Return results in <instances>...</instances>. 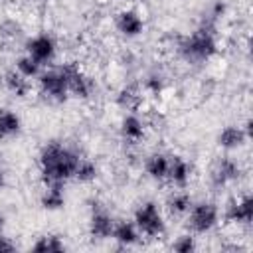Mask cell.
Here are the masks:
<instances>
[{"instance_id": "3", "label": "cell", "mask_w": 253, "mask_h": 253, "mask_svg": "<svg viewBox=\"0 0 253 253\" xmlns=\"http://www.w3.org/2000/svg\"><path fill=\"white\" fill-rule=\"evenodd\" d=\"M219 210L213 202H198L188 210V227L192 233H208L217 225Z\"/></svg>"}, {"instance_id": "22", "label": "cell", "mask_w": 253, "mask_h": 253, "mask_svg": "<svg viewBox=\"0 0 253 253\" xmlns=\"http://www.w3.org/2000/svg\"><path fill=\"white\" fill-rule=\"evenodd\" d=\"M32 251H38V253H59V251H65V243L59 235H42L34 245H32Z\"/></svg>"}, {"instance_id": "23", "label": "cell", "mask_w": 253, "mask_h": 253, "mask_svg": "<svg viewBox=\"0 0 253 253\" xmlns=\"http://www.w3.org/2000/svg\"><path fill=\"white\" fill-rule=\"evenodd\" d=\"M97 174H99V168H97V164H95L93 160H89V158H79L73 178H75L77 182H81V184H89V182H93V180L97 178Z\"/></svg>"}, {"instance_id": "13", "label": "cell", "mask_w": 253, "mask_h": 253, "mask_svg": "<svg viewBox=\"0 0 253 253\" xmlns=\"http://www.w3.org/2000/svg\"><path fill=\"white\" fill-rule=\"evenodd\" d=\"M190 172H192V168H190V164H188L186 158H182V156H170V166H168L166 180H170L178 188H184L188 184V180H190Z\"/></svg>"}, {"instance_id": "4", "label": "cell", "mask_w": 253, "mask_h": 253, "mask_svg": "<svg viewBox=\"0 0 253 253\" xmlns=\"http://www.w3.org/2000/svg\"><path fill=\"white\" fill-rule=\"evenodd\" d=\"M134 225L140 231V235L146 237H158L164 233L166 225H164V217L158 210V206L154 202H146L142 204L136 211H134Z\"/></svg>"}, {"instance_id": "7", "label": "cell", "mask_w": 253, "mask_h": 253, "mask_svg": "<svg viewBox=\"0 0 253 253\" xmlns=\"http://www.w3.org/2000/svg\"><path fill=\"white\" fill-rule=\"evenodd\" d=\"M26 53L34 57L40 65L49 63L55 57V40L49 34H38L26 42Z\"/></svg>"}, {"instance_id": "1", "label": "cell", "mask_w": 253, "mask_h": 253, "mask_svg": "<svg viewBox=\"0 0 253 253\" xmlns=\"http://www.w3.org/2000/svg\"><path fill=\"white\" fill-rule=\"evenodd\" d=\"M79 158L81 156L63 142L51 140L43 144L40 150V174L43 186L65 184L69 178H73Z\"/></svg>"}, {"instance_id": "12", "label": "cell", "mask_w": 253, "mask_h": 253, "mask_svg": "<svg viewBox=\"0 0 253 253\" xmlns=\"http://www.w3.org/2000/svg\"><path fill=\"white\" fill-rule=\"evenodd\" d=\"M251 138V134L243 128V126H235V125H229V126H223L217 134V144L225 150H235V148H241L247 140Z\"/></svg>"}, {"instance_id": "10", "label": "cell", "mask_w": 253, "mask_h": 253, "mask_svg": "<svg viewBox=\"0 0 253 253\" xmlns=\"http://www.w3.org/2000/svg\"><path fill=\"white\" fill-rule=\"evenodd\" d=\"M117 30L126 38H136L144 32V20L136 10H123L117 14Z\"/></svg>"}, {"instance_id": "24", "label": "cell", "mask_w": 253, "mask_h": 253, "mask_svg": "<svg viewBox=\"0 0 253 253\" xmlns=\"http://www.w3.org/2000/svg\"><path fill=\"white\" fill-rule=\"evenodd\" d=\"M14 69H16L20 75L28 77V79H34V77H38V75L42 73V65H40L34 57H30L28 53L16 59V67H14Z\"/></svg>"}, {"instance_id": "26", "label": "cell", "mask_w": 253, "mask_h": 253, "mask_svg": "<svg viewBox=\"0 0 253 253\" xmlns=\"http://www.w3.org/2000/svg\"><path fill=\"white\" fill-rule=\"evenodd\" d=\"M144 89L150 91V93H154V95H158L164 89V79L160 75H148L146 81H144Z\"/></svg>"}, {"instance_id": "15", "label": "cell", "mask_w": 253, "mask_h": 253, "mask_svg": "<svg viewBox=\"0 0 253 253\" xmlns=\"http://www.w3.org/2000/svg\"><path fill=\"white\" fill-rule=\"evenodd\" d=\"M40 204L47 211H57L65 206V194H63V184H51L45 186L40 198Z\"/></svg>"}, {"instance_id": "27", "label": "cell", "mask_w": 253, "mask_h": 253, "mask_svg": "<svg viewBox=\"0 0 253 253\" xmlns=\"http://www.w3.org/2000/svg\"><path fill=\"white\" fill-rule=\"evenodd\" d=\"M10 251H16V243L10 237L2 235V231H0V253H10Z\"/></svg>"}, {"instance_id": "19", "label": "cell", "mask_w": 253, "mask_h": 253, "mask_svg": "<svg viewBox=\"0 0 253 253\" xmlns=\"http://www.w3.org/2000/svg\"><path fill=\"white\" fill-rule=\"evenodd\" d=\"M22 130V119L12 109L2 107L0 109V138H12L20 134Z\"/></svg>"}, {"instance_id": "14", "label": "cell", "mask_w": 253, "mask_h": 253, "mask_svg": "<svg viewBox=\"0 0 253 253\" xmlns=\"http://www.w3.org/2000/svg\"><path fill=\"white\" fill-rule=\"evenodd\" d=\"M168 166H170V156H166L164 152H154L146 158L144 162V168H146V174L156 180V182H162L166 180L168 176Z\"/></svg>"}, {"instance_id": "16", "label": "cell", "mask_w": 253, "mask_h": 253, "mask_svg": "<svg viewBox=\"0 0 253 253\" xmlns=\"http://www.w3.org/2000/svg\"><path fill=\"white\" fill-rule=\"evenodd\" d=\"M121 134L128 142H138L144 136V123L140 121V117L134 113L125 115L121 121Z\"/></svg>"}, {"instance_id": "6", "label": "cell", "mask_w": 253, "mask_h": 253, "mask_svg": "<svg viewBox=\"0 0 253 253\" xmlns=\"http://www.w3.org/2000/svg\"><path fill=\"white\" fill-rule=\"evenodd\" d=\"M67 71V91L77 99H87L93 93V79L77 65V63H63Z\"/></svg>"}, {"instance_id": "2", "label": "cell", "mask_w": 253, "mask_h": 253, "mask_svg": "<svg viewBox=\"0 0 253 253\" xmlns=\"http://www.w3.org/2000/svg\"><path fill=\"white\" fill-rule=\"evenodd\" d=\"M180 51L188 61H208L217 51V42H215L213 32L210 28L196 30L182 42Z\"/></svg>"}, {"instance_id": "29", "label": "cell", "mask_w": 253, "mask_h": 253, "mask_svg": "<svg viewBox=\"0 0 253 253\" xmlns=\"http://www.w3.org/2000/svg\"><path fill=\"white\" fill-rule=\"evenodd\" d=\"M38 2H47V0H38Z\"/></svg>"}, {"instance_id": "5", "label": "cell", "mask_w": 253, "mask_h": 253, "mask_svg": "<svg viewBox=\"0 0 253 253\" xmlns=\"http://www.w3.org/2000/svg\"><path fill=\"white\" fill-rule=\"evenodd\" d=\"M38 81H40V89L43 95L55 99V101H63L67 97V71L63 65L55 67V69H47V71H42L38 75Z\"/></svg>"}, {"instance_id": "21", "label": "cell", "mask_w": 253, "mask_h": 253, "mask_svg": "<svg viewBox=\"0 0 253 253\" xmlns=\"http://www.w3.org/2000/svg\"><path fill=\"white\" fill-rule=\"evenodd\" d=\"M190 208H192V198L188 192H174L166 202V210L170 215H184L188 213Z\"/></svg>"}, {"instance_id": "28", "label": "cell", "mask_w": 253, "mask_h": 253, "mask_svg": "<svg viewBox=\"0 0 253 253\" xmlns=\"http://www.w3.org/2000/svg\"><path fill=\"white\" fill-rule=\"evenodd\" d=\"M2 227H4V215L0 213V231H2Z\"/></svg>"}, {"instance_id": "20", "label": "cell", "mask_w": 253, "mask_h": 253, "mask_svg": "<svg viewBox=\"0 0 253 253\" xmlns=\"http://www.w3.org/2000/svg\"><path fill=\"white\" fill-rule=\"evenodd\" d=\"M4 85H6V89H8L12 95H16V97H20V99H24V97L30 93V79L24 77V75H20L16 69L6 71V75H4Z\"/></svg>"}, {"instance_id": "25", "label": "cell", "mask_w": 253, "mask_h": 253, "mask_svg": "<svg viewBox=\"0 0 253 253\" xmlns=\"http://www.w3.org/2000/svg\"><path fill=\"white\" fill-rule=\"evenodd\" d=\"M172 249L178 253H192L196 249V239L194 235H182L172 243Z\"/></svg>"}, {"instance_id": "17", "label": "cell", "mask_w": 253, "mask_h": 253, "mask_svg": "<svg viewBox=\"0 0 253 253\" xmlns=\"http://www.w3.org/2000/svg\"><path fill=\"white\" fill-rule=\"evenodd\" d=\"M117 103L119 107H123L125 111H136L142 103V89L138 83H130V85H125L119 95H117Z\"/></svg>"}, {"instance_id": "18", "label": "cell", "mask_w": 253, "mask_h": 253, "mask_svg": "<svg viewBox=\"0 0 253 253\" xmlns=\"http://www.w3.org/2000/svg\"><path fill=\"white\" fill-rule=\"evenodd\" d=\"M119 245H134L140 237V231L136 229L134 221H115L113 235H111Z\"/></svg>"}, {"instance_id": "11", "label": "cell", "mask_w": 253, "mask_h": 253, "mask_svg": "<svg viewBox=\"0 0 253 253\" xmlns=\"http://www.w3.org/2000/svg\"><path fill=\"white\" fill-rule=\"evenodd\" d=\"M115 219L107 210H93L89 219V233L93 239H109L113 235Z\"/></svg>"}, {"instance_id": "8", "label": "cell", "mask_w": 253, "mask_h": 253, "mask_svg": "<svg viewBox=\"0 0 253 253\" xmlns=\"http://www.w3.org/2000/svg\"><path fill=\"white\" fill-rule=\"evenodd\" d=\"M239 176H241L239 164L233 158L223 156L215 162V166L211 170V184H213V188H223V186L235 182Z\"/></svg>"}, {"instance_id": "9", "label": "cell", "mask_w": 253, "mask_h": 253, "mask_svg": "<svg viewBox=\"0 0 253 253\" xmlns=\"http://www.w3.org/2000/svg\"><path fill=\"white\" fill-rule=\"evenodd\" d=\"M225 219L231 223H251L253 219V198L251 194H243L233 200L225 210Z\"/></svg>"}]
</instances>
